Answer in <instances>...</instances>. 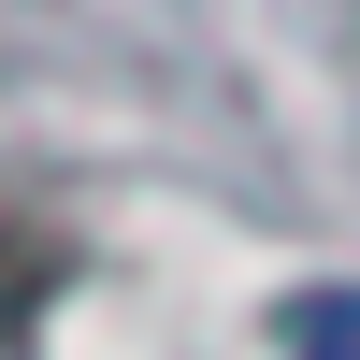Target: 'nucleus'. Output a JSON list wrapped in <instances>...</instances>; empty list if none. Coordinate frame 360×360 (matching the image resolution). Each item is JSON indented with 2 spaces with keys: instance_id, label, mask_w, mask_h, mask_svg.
<instances>
[{
  "instance_id": "nucleus-1",
  "label": "nucleus",
  "mask_w": 360,
  "mask_h": 360,
  "mask_svg": "<svg viewBox=\"0 0 360 360\" xmlns=\"http://www.w3.org/2000/svg\"><path fill=\"white\" fill-rule=\"evenodd\" d=\"M288 360H360V288H303L288 303Z\"/></svg>"
}]
</instances>
